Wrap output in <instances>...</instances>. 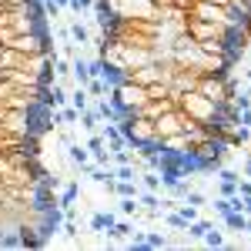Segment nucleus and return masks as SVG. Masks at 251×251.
I'll return each mask as SVG.
<instances>
[{
    "mask_svg": "<svg viewBox=\"0 0 251 251\" xmlns=\"http://www.w3.org/2000/svg\"><path fill=\"white\" fill-rule=\"evenodd\" d=\"M171 100L188 117H191V121H198V124H204V127H214V124H218V104H214V100H208V97L201 94L198 87L181 91V94H174Z\"/></svg>",
    "mask_w": 251,
    "mask_h": 251,
    "instance_id": "f257e3e1",
    "label": "nucleus"
},
{
    "mask_svg": "<svg viewBox=\"0 0 251 251\" xmlns=\"http://www.w3.org/2000/svg\"><path fill=\"white\" fill-rule=\"evenodd\" d=\"M111 94H114L111 100H114L124 114H137V107L148 104V87H141V84H134V80H121V84H114Z\"/></svg>",
    "mask_w": 251,
    "mask_h": 251,
    "instance_id": "f03ea898",
    "label": "nucleus"
},
{
    "mask_svg": "<svg viewBox=\"0 0 251 251\" xmlns=\"http://www.w3.org/2000/svg\"><path fill=\"white\" fill-rule=\"evenodd\" d=\"M231 24H211V20H198L184 17V34L191 40H214V37H228Z\"/></svg>",
    "mask_w": 251,
    "mask_h": 251,
    "instance_id": "7ed1b4c3",
    "label": "nucleus"
},
{
    "mask_svg": "<svg viewBox=\"0 0 251 251\" xmlns=\"http://www.w3.org/2000/svg\"><path fill=\"white\" fill-rule=\"evenodd\" d=\"M188 17L211 20V24H231V20H228V10L218 7V3H208V0H191V3H188Z\"/></svg>",
    "mask_w": 251,
    "mask_h": 251,
    "instance_id": "20e7f679",
    "label": "nucleus"
},
{
    "mask_svg": "<svg viewBox=\"0 0 251 251\" xmlns=\"http://www.w3.org/2000/svg\"><path fill=\"white\" fill-rule=\"evenodd\" d=\"M67 157H71V164L84 168V164L91 161V151H87V144H77V141H71V144H67Z\"/></svg>",
    "mask_w": 251,
    "mask_h": 251,
    "instance_id": "39448f33",
    "label": "nucleus"
},
{
    "mask_svg": "<svg viewBox=\"0 0 251 251\" xmlns=\"http://www.w3.org/2000/svg\"><path fill=\"white\" fill-rule=\"evenodd\" d=\"M71 74H74V80H77L80 87H87V80H91V67H87V60L74 57V60H71Z\"/></svg>",
    "mask_w": 251,
    "mask_h": 251,
    "instance_id": "423d86ee",
    "label": "nucleus"
},
{
    "mask_svg": "<svg viewBox=\"0 0 251 251\" xmlns=\"http://www.w3.org/2000/svg\"><path fill=\"white\" fill-rule=\"evenodd\" d=\"M67 30H71V40H74V44H80V47H84V44H91V30H87L80 20H71V24H67Z\"/></svg>",
    "mask_w": 251,
    "mask_h": 251,
    "instance_id": "0eeeda50",
    "label": "nucleus"
},
{
    "mask_svg": "<svg viewBox=\"0 0 251 251\" xmlns=\"http://www.w3.org/2000/svg\"><path fill=\"white\" fill-rule=\"evenodd\" d=\"M80 121H84V124H80V127H84V131H87V134H91V131H97V127H100V114H97L94 107H91V104H87V107H84V111H80Z\"/></svg>",
    "mask_w": 251,
    "mask_h": 251,
    "instance_id": "6e6552de",
    "label": "nucleus"
},
{
    "mask_svg": "<svg viewBox=\"0 0 251 251\" xmlns=\"http://www.w3.org/2000/svg\"><path fill=\"white\" fill-rule=\"evenodd\" d=\"M141 181H114V194L117 198H137Z\"/></svg>",
    "mask_w": 251,
    "mask_h": 251,
    "instance_id": "1a4fd4ad",
    "label": "nucleus"
},
{
    "mask_svg": "<svg viewBox=\"0 0 251 251\" xmlns=\"http://www.w3.org/2000/svg\"><path fill=\"white\" fill-rule=\"evenodd\" d=\"M24 57H27V54H20V50H14V47H3V54H0V67H20Z\"/></svg>",
    "mask_w": 251,
    "mask_h": 251,
    "instance_id": "9d476101",
    "label": "nucleus"
},
{
    "mask_svg": "<svg viewBox=\"0 0 251 251\" xmlns=\"http://www.w3.org/2000/svg\"><path fill=\"white\" fill-rule=\"evenodd\" d=\"M104 94H107V80L104 77H91L87 80V97H91V100H100Z\"/></svg>",
    "mask_w": 251,
    "mask_h": 251,
    "instance_id": "9b49d317",
    "label": "nucleus"
},
{
    "mask_svg": "<svg viewBox=\"0 0 251 251\" xmlns=\"http://www.w3.org/2000/svg\"><path fill=\"white\" fill-rule=\"evenodd\" d=\"M67 100H71V107H77V111H84V107H87V104H91V97H87V87H74V91H71V97H67Z\"/></svg>",
    "mask_w": 251,
    "mask_h": 251,
    "instance_id": "f8f14e48",
    "label": "nucleus"
},
{
    "mask_svg": "<svg viewBox=\"0 0 251 251\" xmlns=\"http://www.w3.org/2000/svg\"><path fill=\"white\" fill-rule=\"evenodd\" d=\"M117 208H121V214H127V218H131V214H141V201H137V198H121V201H117Z\"/></svg>",
    "mask_w": 251,
    "mask_h": 251,
    "instance_id": "ddd939ff",
    "label": "nucleus"
},
{
    "mask_svg": "<svg viewBox=\"0 0 251 251\" xmlns=\"http://www.w3.org/2000/svg\"><path fill=\"white\" fill-rule=\"evenodd\" d=\"M111 225H114V214H111V211H107V214H94V218H91V231H104V228L111 231Z\"/></svg>",
    "mask_w": 251,
    "mask_h": 251,
    "instance_id": "4468645a",
    "label": "nucleus"
},
{
    "mask_svg": "<svg viewBox=\"0 0 251 251\" xmlns=\"http://www.w3.org/2000/svg\"><path fill=\"white\" fill-rule=\"evenodd\" d=\"M181 201H188V204H194V208H208V198L201 191H194V188H188V191L181 194Z\"/></svg>",
    "mask_w": 251,
    "mask_h": 251,
    "instance_id": "2eb2a0df",
    "label": "nucleus"
},
{
    "mask_svg": "<svg viewBox=\"0 0 251 251\" xmlns=\"http://www.w3.org/2000/svg\"><path fill=\"white\" fill-rule=\"evenodd\" d=\"M114 177H117V181H137L134 164H117V168H114Z\"/></svg>",
    "mask_w": 251,
    "mask_h": 251,
    "instance_id": "dca6fc26",
    "label": "nucleus"
},
{
    "mask_svg": "<svg viewBox=\"0 0 251 251\" xmlns=\"http://www.w3.org/2000/svg\"><path fill=\"white\" fill-rule=\"evenodd\" d=\"M67 10H71V14H91V10H94V0H71V7H67Z\"/></svg>",
    "mask_w": 251,
    "mask_h": 251,
    "instance_id": "f3484780",
    "label": "nucleus"
},
{
    "mask_svg": "<svg viewBox=\"0 0 251 251\" xmlns=\"http://www.w3.org/2000/svg\"><path fill=\"white\" fill-rule=\"evenodd\" d=\"M107 234H111V238H127V234H134V231H131V225H127V221H114Z\"/></svg>",
    "mask_w": 251,
    "mask_h": 251,
    "instance_id": "a211bd4d",
    "label": "nucleus"
},
{
    "mask_svg": "<svg viewBox=\"0 0 251 251\" xmlns=\"http://www.w3.org/2000/svg\"><path fill=\"white\" fill-rule=\"evenodd\" d=\"M201 241H204V245H211V248H221V245H225V238H221V231H214V228H208Z\"/></svg>",
    "mask_w": 251,
    "mask_h": 251,
    "instance_id": "6ab92c4d",
    "label": "nucleus"
},
{
    "mask_svg": "<svg viewBox=\"0 0 251 251\" xmlns=\"http://www.w3.org/2000/svg\"><path fill=\"white\" fill-rule=\"evenodd\" d=\"M164 221H168L171 228H177V231H184V228H188V221H184L181 214H164Z\"/></svg>",
    "mask_w": 251,
    "mask_h": 251,
    "instance_id": "aec40b11",
    "label": "nucleus"
},
{
    "mask_svg": "<svg viewBox=\"0 0 251 251\" xmlns=\"http://www.w3.org/2000/svg\"><path fill=\"white\" fill-rule=\"evenodd\" d=\"M211 208H214V211H218V214H228V211H231V201H228V198H221V194H218V201H214Z\"/></svg>",
    "mask_w": 251,
    "mask_h": 251,
    "instance_id": "412c9836",
    "label": "nucleus"
},
{
    "mask_svg": "<svg viewBox=\"0 0 251 251\" xmlns=\"http://www.w3.org/2000/svg\"><path fill=\"white\" fill-rule=\"evenodd\" d=\"M54 71H57L60 77H67V74H71V60H60V57H54Z\"/></svg>",
    "mask_w": 251,
    "mask_h": 251,
    "instance_id": "4be33fe9",
    "label": "nucleus"
},
{
    "mask_svg": "<svg viewBox=\"0 0 251 251\" xmlns=\"http://www.w3.org/2000/svg\"><path fill=\"white\" fill-rule=\"evenodd\" d=\"M241 211L251 218V194H241Z\"/></svg>",
    "mask_w": 251,
    "mask_h": 251,
    "instance_id": "5701e85b",
    "label": "nucleus"
},
{
    "mask_svg": "<svg viewBox=\"0 0 251 251\" xmlns=\"http://www.w3.org/2000/svg\"><path fill=\"white\" fill-rule=\"evenodd\" d=\"M17 3H34V0H3V7H17Z\"/></svg>",
    "mask_w": 251,
    "mask_h": 251,
    "instance_id": "b1692460",
    "label": "nucleus"
},
{
    "mask_svg": "<svg viewBox=\"0 0 251 251\" xmlns=\"http://www.w3.org/2000/svg\"><path fill=\"white\" fill-rule=\"evenodd\" d=\"M208 3H218V7H225V10H228V7H231L234 0H208Z\"/></svg>",
    "mask_w": 251,
    "mask_h": 251,
    "instance_id": "393cba45",
    "label": "nucleus"
},
{
    "mask_svg": "<svg viewBox=\"0 0 251 251\" xmlns=\"http://www.w3.org/2000/svg\"><path fill=\"white\" fill-rule=\"evenodd\" d=\"M54 3H57L60 10H64V7H71V0H54Z\"/></svg>",
    "mask_w": 251,
    "mask_h": 251,
    "instance_id": "a878e982",
    "label": "nucleus"
},
{
    "mask_svg": "<svg viewBox=\"0 0 251 251\" xmlns=\"http://www.w3.org/2000/svg\"><path fill=\"white\" fill-rule=\"evenodd\" d=\"M245 80H248V84H251V67H248V71H245Z\"/></svg>",
    "mask_w": 251,
    "mask_h": 251,
    "instance_id": "bb28decb",
    "label": "nucleus"
}]
</instances>
